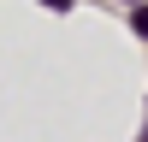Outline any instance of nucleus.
I'll return each instance as SVG.
<instances>
[{
    "label": "nucleus",
    "mask_w": 148,
    "mask_h": 142,
    "mask_svg": "<svg viewBox=\"0 0 148 142\" xmlns=\"http://www.w3.org/2000/svg\"><path fill=\"white\" fill-rule=\"evenodd\" d=\"M130 24H136V36L148 42V6H142V0H136V6H130Z\"/></svg>",
    "instance_id": "f257e3e1"
},
{
    "label": "nucleus",
    "mask_w": 148,
    "mask_h": 142,
    "mask_svg": "<svg viewBox=\"0 0 148 142\" xmlns=\"http://www.w3.org/2000/svg\"><path fill=\"white\" fill-rule=\"evenodd\" d=\"M42 6H59V12H65V6H77V0H42Z\"/></svg>",
    "instance_id": "f03ea898"
},
{
    "label": "nucleus",
    "mask_w": 148,
    "mask_h": 142,
    "mask_svg": "<svg viewBox=\"0 0 148 142\" xmlns=\"http://www.w3.org/2000/svg\"><path fill=\"white\" fill-rule=\"evenodd\" d=\"M125 6H136V0H125Z\"/></svg>",
    "instance_id": "7ed1b4c3"
}]
</instances>
